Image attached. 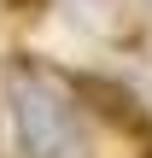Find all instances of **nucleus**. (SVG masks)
I'll list each match as a JSON object with an SVG mask.
<instances>
[{"instance_id":"2","label":"nucleus","mask_w":152,"mask_h":158,"mask_svg":"<svg viewBox=\"0 0 152 158\" xmlns=\"http://www.w3.org/2000/svg\"><path fill=\"white\" fill-rule=\"evenodd\" d=\"M76 88H82V100H88L94 111H105L111 123H123V129L146 135V147H152V123H146L141 100H135V94H129L123 82H111V76H76Z\"/></svg>"},{"instance_id":"1","label":"nucleus","mask_w":152,"mask_h":158,"mask_svg":"<svg viewBox=\"0 0 152 158\" xmlns=\"http://www.w3.org/2000/svg\"><path fill=\"white\" fill-rule=\"evenodd\" d=\"M6 106L18 123L23 158H82V111L64 100V88L29 64L6 70Z\"/></svg>"}]
</instances>
